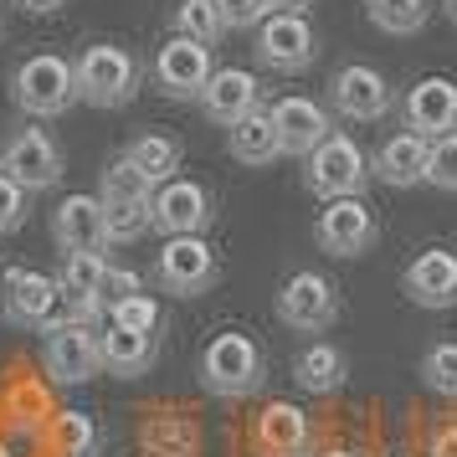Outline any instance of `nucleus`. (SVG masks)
Listing matches in <instances>:
<instances>
[{
  "label": "nucleus",
  "instance_id": "1",
  "mask_svg": "<svg viewBox=\"0 0 457 457\" xmlns=\"http://www.w3.org/2000/svg\"><path fill=\"white\" fill-rule=\"evenodd\" d=\"M195 375H201V391L216 395V401H247L268 380V354H262V345L252 334L221 329L211 334V345L201 350Z\"/></svg>",
  "mask_w": 457,
  "mask_h": 457
},
{
  "label": "nucleus",
  "instance_id": "2",
  "mask_svg": "<svg viewBox=\"0 0 457 457\" xmlns=\"http://www.w3.org/2000/svg\"><path fill=\"white\" fill-rule=\"evenodd\" d=\"M11 104L21 108L31 124L62 119L67 108L78 104V72H72V62L57 57V52L26 57V62L11 72Z\"/></svg>",
  "mask_w": 457,
  "mask_h": 457
},
{
  "label": "nucleus",
  "instance_id": "3",
  "mask_svg": "<svg viewBox=\"0 0 457 457\" xmlns=\"http://www.w3.org/2000/svg\"><path fill=\"white\" fill-rule=\"evenodd\" d=\"M78 104L87 108H124L139 93V62L119 42H93L78 52Z\"/></svg>",
  "mask_w": 457,
  "mask_h": 457
},
{
  "label": "nucleus",
  "instance_id": "4",
  "mask_svg": "<svg viewBox=\"0 0 457 457\" xmlns=\"http://www.w3.org/2000/svg\"><path fill=\"white\" fill-rule=\"evenodd\" d=\"M42 370L57 380V386H87V380H98L104 375V339L93 324L83 319H57V324H46L42 329Z\"/></svg>",
  "mask_w": 457,
  "mask_h": 457
},
{
  "label": "nucleus",
  "instance_id": "5",
  "mask_svg": "<svg viewBox=\"0 0 457 457\" xmlns=\"http://www.w3.org/2000/svg\"><path fill=\"white\" fill-rule=\"evenodd\" d=\"M365 180H370V160H365V149L354 145L350 134H339V129H334L329 139L303 160V186H309L319 201H345V195H360Z\"/></svg>",
  "mask_w": 457,
  "mask_h": 457
},
{
  "label": "nucleus",
  "instance_id": "6",
  "mask_svg": "<svg viewBox=\"0 0 457 457\" xmlns=\"http://www.w3.org/2000/svg\"><path fill=\"white\" fill-rule=\"evenodd\" d=\"M216 278H221V262H216V247L206 237H165L160 242L154 283L170 298H201V293L216 288Z\"/></svg>",
  "mask_w": 457,
  "mask_h": 457
},
{
  "label": "nucleus",
  "instance_id": "7",
  "mask_svg": "<svg viewBox=\"0 0 457 457\" xmlns=\"http://www.w3.org/2000/svg\"><path fill=\"white\" fill-rule=\"evenodd\" d=\"M154 87L175 98V104H201L211 72H216V46L190 42V37H170V42L154 46Z\"/></svg>",
  "mask_w": 457,
  "mask_h": 457
},
{
  "label": "nucleus",
  "instance_id": "8",
  "mask_svg": "<svg viewBox=\"0 0 457 457\" xmlns=\"http://www.w3.org/2000/svg\"><path fill=\"white\" fill-rule=\"evenodd\" d=\"M62 170H67L62 145L37 124L16 129V134L0 145V175H11V180L21 190H31V195H37V190H52L62 180Z\"/></svg>",
  "mask_w": 457,
  "mask_h": 457
},
{
  "label": "nucleus",
  "instance_id": "9",
  "mask_svg": "<svg viewBox=\"0 0 457 457\" xmlns=\"http://www.w3.org/2000/svg\"><path fill=\"white\" fill-rule=\"evenodd\" d=\"M0 309H5V324L42 334L46 324L62 319V288L46 272L11 268V272H0Z\"/></svg>",
  "mask_w": 457,
  "mask_h": 457
},
{
  "label": "nucleus",
  "instance_id": "10",
  "mask_svg": "<svg viewBox=\"0 0 457 457\" xmlns=\"http://www.w3.org/2000/svg\"><path fill=\"white\" fill-rule=\"evenodd\" d=\"M272 309H278V319H283V329L293 334H324L339 319V293H334V283L324 278V272H293L288 283L278 288V298H272Z\"/></svg>",
  "mask_w": 457,
  "mask_h": 457
},
{
  "label": "nucleus",
  "instance_id": "11",
  "mask_svg": "<svg viewBox=\"0 0 457 457\" xmlns=\"http://www.w3.org/2000/svg\"><path fill=\"white\" fill-rule=\"evenodd\" d=\"M329 108L339 119H350V124H375V119H386L395 108V87L386 72H375L365 62H350L329 78Z\"/></svg>",
  "mask_w": 457,
  "mask_h": 457
},
{
  "label": "nucleus",
  "instance_id": "12",
  "mask_svg": "<svg viewBox=\"0 0 457 457\" xmlns=\"http://www.w3.org/2000/svg\"><path fill=\"white\" fill-rule=\"evenodd\" d=\"M375 211L370 201H360V195H345V201H324L319 211V221H313V242L319 252H329V257H365L375 247Z\"/></svg>",
  "mask_w": 457,
  "mask_h": 457
},
{
  "label": "nucleus",
  "instance_id": "13",
  "mask_svg": "<svg viewBox=\"0 0 457 457\" xmlns=\"http://www.w3.org/2000/svg\"><path fill=\"white\" fill-rule=\"evenodd\" d=\"M211 221H216V201L201 180L175 175L154 190V231L160 237H206Z\"/></svg>",
  "mask_w": 457,
  "mask_h": 457
},
{
  "label": "nucleus",
  "instance_id": "14",
  "mask_svg": "<svg viewBox=\"0 0 457 457\" xmlns=\"http://www.w3.org/2000/svg\"><path fill=\"white\" fill-rule=\"evenodd\" d=\"M319 57V31L309 16H268L257 26V62L272 72H309Z\"/></svg>",
  "mask_w": 457,
  "mask_h": 457
},
{
  "label": "nucleus",
  "instance_id": "15",
  "mask_svg": "<svg viewBox=\"0 0 457 457\" xmlns=\"http://www.w3.org/2000/svg\"><path fill=\"white\" fill-rule=\"evenodd\" d=\"M52 242L62 252H93V257H104L113 247L104 201L98 195H67L62 206L52 211Z\"/></svg>",
  "mask_w": 457,
  "mask_h": 457
},
{
  "label": "nucleus",
  "instance_id": "16",
  "mask_svg": "<svg viewBox=\"0 0 457 457\" xmlns=\"http://www.w3.org/2000/svg\"><path fill=\"white\" fill-rule=\"evenodd\" d=\"M268 113H272V129H278V145H283V154H293V160H309L313 149L334 134L324 104H313V98H303V93L278 98Z\"/></svg>",
  "mask_w": 457,
  "mask_h": 457
},
{
  "label": "nucleus",
  "instance_id": "17",
  "mask_svg": "<svg viewBox=\"0 0 457 457\" xmlns=\"http://www.w3.org/2000/svg\"><path fill=\"white\" fill-rule=\"evenodd\" d=\"M262 108V83H257V72L247 67H216L211 72L206 93H201V113H206L211 124L221 129H237L247 113Z\"/></svg>",
  "mask_w": 457,
  "mask_h": 457
},
{
  "label": "nucleus",
  "instance_id": "18",
  "mask_svg": "<svg viewBox=\"0 0 457 457\" xmlns=\"http://www.w3.org/2000/svg\"><path fill=\"white\" fill-rule=\"evenodd\" d=\"M401 293L416 309H457V252L447 247L416 252L406 278H401Z\"/></svg>",
  "mask_w": 457,
  "mask_h": 457
},
{
  "label": "nucleus",
  "instance_id": "19",
  "mask_svg": "<svg viewBox=\"0 0 457 457\" xmlns=\"http://www.w3.org/2000/svg\"><path fill=\"white\" fill-rule=\"evenodd\" d=\"M401 124L411 129V134H421V139L457 134V83L453 78H421V83L406 93Z\"/></svg>",
  "mask_w": 457,
  "mask_h": 457
},
{
  "label": "nucleus",
  "instance_id": "20",
  "mask_svg": "<svg viewBox=\"0 0 457 457\" xmlns=\"http://www.w3.org/2000/svg\"><path fill=\"white\" fill-rule=\"evenodd\" d=\"M427 154H432V139L401 129V134H391V139H380V149L370 154V175L386 180V186H395V190L427 186Z\"/></svg>",
  "mask_w": 457,
  "mask_h": 457
},
{
  "label": "nucleus",
  "instance_id": "21",
  "mask_svg": "<svg viewBox=\"0 0 457 457\" xmlns=\"http://www.w3.org/2000/svg\"><path fill=\"white\" fill-rule=\"evenodd\" d=\"M257 447L268 457H309L313 453V421L303 406L293 401H272L268 411L257 416Z\"/></svg>",
  "mask_w": 457,
  "mask_h": 457
},
{
  "label": "nucleus",
  "instance_id": "22",
  "mask_svg": "<svg viewBox=\"0 0 457 457\" xmlns=\"http://www.w3.org/2000/svg\"><path fill=\"white\" fill-rule=\"evenodd\" d=\"M98 339H104V375H119V380H139L160 360V334H134L108 324L98 329Z\"/></svg>",
  "mask_w": 457,
  "mask_h": 457
},
{
  "label": "nucleus",
  "instance_id": "23",
  "mask_svg": "<svg viewBox=\"0 0 457 457\" xmlns=\"http://www.w3.org/2000/svg\"><path fill=\"white\" fill-rule=\"evenodd\" d=\"M293 380H298V391H309V395H334L350 380V354L339 345H329V339H313V345H303L293 354Z\"/></svg>",
  "mask_w": 457,
  "mask_h": 457
},
{
  "label": "nucleus",
  "instance_id": "24",
  "mask_svg": "<svg viewBox=\"0 0 457 457\" xmlns=\"http://www.w3.org/2000/svg\"><path fill=\"white\" fill-rule=\"evenodd\" d=\"M227 149H231V160L247 165V170L272 165V160L283 154V145H278V129H272L268 108H257V113H247L237 129H227Z\"/></svg>",
  "mask_w": 457,
  "mask_h": 457
},
{
  "label": "nucleus",
  "instance_id": "25",
  "mask_svg": "<svg viewBox=\"0 0 457 457\" xmlns=\"http://www.w3.org/2000/svg\"><path fill=\"white\" fill-rule=\"evenodd\" d=\"M124 154H129L139 170H145L154 190L165 186V180H175V175H180V160H186L180 139H170V134H139V139L124 149Z\"/></svg>",
  "mask_w": 457,
  "mask_h": 457
},
{
  "label": "nucleus",
  "instance_id": "26",
  "mask_svg": "<svg viewBox=\"0 0 457 457\" xmlns=\"http://www.w3.org/2000/svg\"><path fill=\"white\" fill-rule=\"evenodd\" d=\"M52 447L57 457H98L104 453V427L93 411H57L52 421Z\"/></svg>",
  "mask_w": 457,
  "mask_h": 457
},
{
  "label": "nucleus",
  "instance_id": "27",
  "mask_svg": "<svg viewBox=\"0 0 457 457\" xmlns=\"http://www.w3.org/2000/svg\"><path fill=\"white\" fill-rule=\"evenodd\" d=\"M365 16L386 37H416L432 16V5L427 0H365Z\"/></svg>",
  "mask_w": 457,
  "mask_h": 457
},
{
  "label": "nucleus",
  "instance_id": "28",
  "mask_svg": "<svg viewBox=\"0 0 457 457\" xmlns=\"http://www.w3.org/2000/svg\"><path fill=\"white\" fill-rule=\"evenodd\" d=\"M104 272H108V257H93V252H62V272H57L62 303L67 298H98Z\"/></svg>",
  "mask_w": 457,
  "mask_h": 457
},
{
  "label": "nucleus",
  "instance_id": "29",
  "mask_svg": "<svg viewBox=\"0 0 457 457\" xmlns=\"http://www.w3.org/2000/svg\"><path fill=\"white\" fill-rule=\"evenodd\" d=\"M98 201H154V186H149V175L129 154H119L98 175Z\"/></svg>",
  "mask_w": 457,
  "mask_h": 457
},
{
  "label": "nucleus",
  "instance_id": "30",
  "mask_svg": "<svg viewBox=\"0 0 457 457\" xmlns=\"http://www.w3.org/2000/svg\"><path fill=\"white\" fill-rule=\"evenodd\" d=\"M170 26H175V37H190V42H206V46H216L227 37L216 0H180L175 16H170Z\"/></svg>",
  "mask_w": 457,
  "mask_h": 457
},
{
  "label": "nucleus",
  "instance_id": "31",
  "mask_svg": "<svg viewBox=\"0 0 457 457\" xmlns=\"http://www.w3.org/2000/svg\"><path fill=\"white\" fill-rule=\"evenodd\" d=\"M416 375H421V386H427L432 395H447V401H457V339H442V345H432V350L421 354Z\"/></svg>",
  "mask_w": 457,
  "mask_h": 457
},
{
  "label": "nucleus",
  "instance_id": "32",
  "mask_svg": "<svg viewBox=\"0 0 457 457\" xmlns=\"http://www.w3.org/2000/svg\"><path fill=\"white\" fill-rule=\"evenodd\" d=\"M104 211L113 242H139L154 231V201H104Z\"/></svg>",
  "mask_w": 457,
  "mask_h": 457
},
{
  "label": "nucleus",
  "instance_id": "33",
  "mask_svg": "<svg viewBox=\"0 0 457 457\" xmlns=\"http://www.w3.org/2000/svg\"><path fill=\"white\" fill-rule=\"evenodd\" d=\"M108 324H119V329H134V334H165L160 303H154L149 293H134V298H124V303H113V309H108Z\"/></svg>",
  "mask_w": 457,
  "mask_h": 457
},
{
  "label": "nucleus",
  "instance_id": "34",
  "mask_svg": "<svg viewBox=\"0 0 457 457\" xmlns=\"http://www.w3.org/2000/svg\"><path fill=\"white\" fill-rule=\"evenodd\" d=\"M427 186L457 190V134L432 139V154H427Z\"/></svg>",
  "mask_w": 457,
  "mask_h": 457
},
{
  "label": "nucleus",
  "instance_id": "35",
  "mask_svg": "<svg viewBox=\"0 0 457 457\" xmlns=\"http://www.w3.org/2000/svg\"><path fill=\"white\" fill-rule=\"evenodd\" d=\"M26 216H31V190H21L11 175H0V237L26 227Z\"/></svg>",
  "mask_w": 457,
  "mask_h": 457
},
{
  "label": "nucleus",
  "instance_id": "36",
  "mask_svg": "<svg viewBox=\"0 0 457 457\" xmlns=\"http://www.w3.org/2000/svg\"><path fill=\"white\" fill-rule=\"evenodd\" d=\"M216 11H221L227 31H252L268 21V0H216Z\"/></svg>",
  "mask_w": 457,
  "mask_h": 457
},
{
  "label": "nucleus",
  "instance_id": "37",
  "mask_svg": "<svg viewBox=\"0 0 457 457\" xmlns=\"http://www.w3.org/2000/svg\"><path fill=\"white\" fill-rule=\"evenodd\" d=\"M134 293H145V278L134 268H113L108 262L104 272V288H98V298H104V309H113V303H124V298H134Z\"/></svg>",
  "mask_w": 457,
  "mask_h": 457
},
{
  "label": "nucleus",
  "instance_id": "38",
  "mask_svg": "<svg viewBox=\"0 0 457 457\" xmlns=\"http://www.w3.org/2000/svg\"><path fill=\"white\" fill-rule=\"evenodd\" d=\"M313 0H268V16H309Z\"/></svg>",
  "mask_w": 457,
  "mask_h": 457
},
{
  "label": "nucleus",
  "instance_id": "39",
  "mask_svg": "<svg viewBox=\"0 0 457 457\" xmlns=\"http://www.w3.org/2000/svg\"><path fill=\"white\" fill-rule=\"evenodd\" d=\"M21 11H31V16H46V11H62L67 0H16Z\"/></svg>",
  "mask_w": 457,
  "mask_h": 457
},
{
  "label": "nucleus",
  "instance_id": "40",
  "mask_svg": "<svg viewBox=\"0 0 457 457\" xmlns=\"http://www.w3.org/2000/svg\"><path fill=\"white\" fill-rule=\"evenodd\" d=\"M442 11H447V21L457 26V0H442Z\"/></svg>",
  "mask_w": 457,
  "mask_h": 457
},
{
  "label": "nucleus",
  "instance_id": "41",
  "mask_svg": "<svg viewBox=\"0 0 457 457\" xmlns=\"http://www.w3.org/2000/svg\"><path fill=\"white\" fill-rule=\"evenodd\" d=\"M319 457H354L350 447H329V453H319Z\"/></svg>",
  "mask_w": 457,
  "mask_h": 457
},
{
  "label": "nucleus",
  "instance_id": "42",
  "mask_svg": "<svg viewBox=\"0 0 457 457\" xmlns=\"http://www.w3.org/2000/svg\"><path fill=\"white\" fill-rule=\"evenodd\" d=\"M370 457H386V453H370Z\"/></svg>",
  "mask_w": 457,
  "mask_h": 457
}]
</instances>
